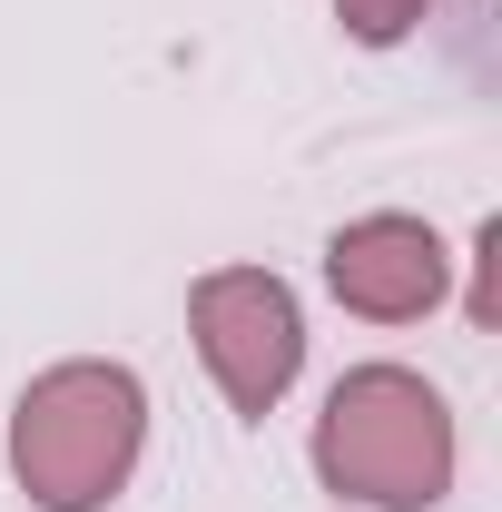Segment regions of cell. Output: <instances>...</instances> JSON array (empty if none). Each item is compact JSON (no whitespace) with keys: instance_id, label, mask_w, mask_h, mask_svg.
<instances>
[{"instance_id":"3","label":"cell","mask_w":502,"mask_h":512,"mask_svg":"<svg viewBox=\"0 0 502 512\" xmlns=\"http://www.w3.org/2000/svg\"><path fill=\"white\" fill-rule=\"evenodd\" d=\"M188 335H197L207 384L247 424H266L306 375V306L276 266H207L188 286Z\"/></svg>"},{"instance_id":"5","label":"cell","mask_w":502,"mask_h":512,"mask_svg":"<svg viewBox=\"0 0 502 512\" xmlns=\"http://www.w3.org/2000/svg\"><path fill=\"white\" fill-rule=\"evenodd\" d=\"M434 0H335V20H345V40H365V50H394L414 20H424Z\"/></svg>"},{"instance_id":"1","label":"cell","mask_w":502,"mask_h":512,"mask_svg":"<svg viewBox=\"0 0 502 512\" xmlns=\"http://www.w3.org/2000/svg\"><path fill=\"white\" fill-rule=\"evenodd\" d=\"M148 453V384L119 355H60L10 404V483L30 512H99Z\"/></svg>"},{"instance_id":"2","label":"cell","mask_w":502,"mask_h":512,"mask_svg":"<svg viewBox=\"0 0 502 512\" xmlns=\"http://www.w3.org/2000/svg\"><path fill=\"white\" fill-rule=\"evenodd\" d=\"M306 453H315V483L335 503H365V512H434L453 493V473H463L453 404L414 365H355V375H335Z\"/></svg>"},{"instance_id":"4","label":"cell","mask_w":502,"mask_h":512,"mask_svg":"<svg viewBox=\"0 0 502 512\" xmlns=\"http://www.w3.org/2000/svg\"><path fill=\"white\" fill-rule=\"evenodd\" d=\"M325 286H335V306L365 325H414L443 306V286H453V256L424 217H404V207H375V217H345L335 237H325Z\"/></svg>"}]
</instances>
